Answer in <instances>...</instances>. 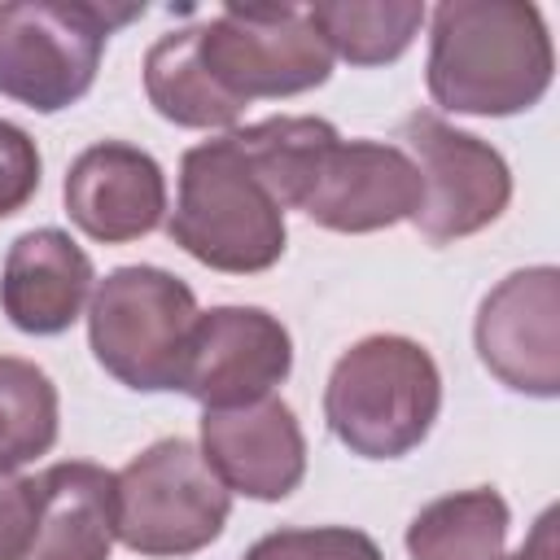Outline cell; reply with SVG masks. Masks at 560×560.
<instances>
[{
	"label": "cell",
	"mask_w": 560,
	"mask_h": 560,
	"mask_svg": "<svg viewBox=\"0 0 560 560\" xmlns=\"http://www.w3.org/2000/svg\"><path fill=\"white\" fill-rule=\"evenodd\" d=\"M114 551V472L88 459H61L35 477V529L22 560H109Z\"/></svg>",
	"instance_id": "obj_15"
},
{
	"label": "cell",
	"mask_w": 560,
	"mask_h": 560,
	"mask_svg": "<svg viewBox=\"0 0 560 560\" xmlns=\"http://www.w3.org/2000/svg\"><path fill=\"white\" fill-rule=\"evenodd\" d=\"M442 411V372L433 354L398 332L354 341L328 372L324 420L332 438L363 459H402Z\"/></svg>",
	"instance_id": "obj_3"
},
{
	"label": "cell",
	"mask_w": 560,
	"mask_h": 560,
	"mask_svg": "<svg viewBox=\"0 0 560 560\" xmlns=\"http://www.w3.org/2000/svg\"><path fill=\"white\" fill-rule=\"evenodd\" d=\"M398 149L416 162L424 197L411 214L416 232L433 245L472 236L490 228L512 201V171L494 144L472 131L451 127L446 118L416 109L398 127Z\"/></svg>",
	"instance_id": "obj_8"
},
{
	"label": "cell",
	"mask_w": 560,
	"mask_h": 560,
	"mask_svg": "<svg viewBox=\"0 0 560 560\" xmlns=\"http://www.w3.org/2000/svg\"><path fill=\"white\" fill-rule=\"evenodd\" d=\"M201 455L214 477L245 499L276 503L306 477V438L289 402L258 398L245 407L201 411Z\"/></svg>",
	"instance_id": "obj_12"
},
{
	"label": "cell",
	"mask_w": 560,
	"mask_h": 560,
	"mask_svg": "<svg viewBox=\"0 0 560 560\" xmlns=\"http://www.w3.org/2000/svg\"><path fill=\"white\" fill-rule=\"evenodd\" d=\"M556 52L538 4L442 0L429 22V96L451 114L508 118L551 88Z\"/></svg>",
	"instance_id": "obj_1"
},
{
	"label": "cell",
	"mask_w": 560,
	"mask_h": 560,
	"mask_svg": "<svg viewBox=\"0 0 560 560\" xmlns=\"http://www.w3.org/2000/svg\"><path fill=\"white\" fill-rule=\"evenodd\" d=\"M61 402L44 368L18 354H0V472H18L57 442Z\"/></svg>",
	"instance_id": "obj_19"
},
{
	"label": "cell",
	"mask_w": 560,
	"mask_h": 560,
	"mask_svg": "<svg viewBox=\"0 0 560 560\" xmlns=\"http://www.w3.org/2000/svg\"><path fill=\"white\" fill-rule=\"evenodd\" d=\"M197 57L236 105L298 96L332 74V48L302 4H223L197 22Z\"/></svg>",
	"instance_id": "obj_7"
},
{
	"label": "cell",
	"mask_w": 560,
	"mask_h": 560,
	"mask_svg": "<svg viewBox=\"0 0 560 560\" xmlns=\"http://www.w3.org/2000/svg\"><path fill=\"white\" fill-rule=\"evenodd\" d=\"M35 188H39V149L18 122L0 118V219L18 214L35 197Z\"/></svg>",
	"instance_id": "obj_21"
},
{
	"label": "cell",
	"mask_w": 560,
	"mask_h": 560,
	"mask_svg": "<svg viewBox=\"0 0 560 560\" xmlns=\"http://www.w3.org/2000/svg\"><path fill=\"white\" fill-rule=\"evenodd\" d=\"M472 341L490 376L529 398L560 394V271L551 262L503 276L477 306Z\"/></svg>",
	"instance_id": "obj_10"
},
{
	"label": "cell",
	"mask_w": 560,
	"mask_h": 560,
	"mask_svg": "<svg viewBox=\"0 0 560 560\" xmlns=\"http://www.w3.org/2000/svg\"><path fill=\"white\" fill-rule=\"evenodd\" d=\"M136 4L101 0H13L0 4V96L57 114L96 83L105 39L131 22Z\"/></svg>",
	"instance_id": "obj_4"
},
{
	"label": "cell",
	"mask_w": 560,
	"mask_h": 560,
	"mask_svg": "<svg viewBox=\"0 0 560 560\" xmlns=\"http://www.w3.org/2000/svg\"><path fill=\"white\" fill-rule=\"evenodd\" d=\"M197 315V298L179 276L149 262L114 267L88 298V346L118 385L162 394L179 385Z\"/></svg>",
	"instance_id": "obj_5"
},
{
	"label": "cell",
	"mask_w": 560,
	"mask_h": 560,
	"mask_svg": "<svg viewBox=\"0 0 560 560\" xmlns=\"http://www.w3.org/2000/svg\"><path fill=\"white\" fill-rule=\"evenodd\" d=\"M144 96L166 122L197 131L232 127L245 109L206 74L197 57V26H175L144 52Z\"/></svg>",
	"instance_id": "obj_16"
},
{
	"label": "cell",
	"mask_w": 560,
	"mask_h": 560,
	"mask_svg": "<svg viewBox=\"0 0 560 560\" xmlns=\"http://www.w3.org/2000/svg\"><path fill=\"white\" fill-rule=\"evenodd\" d=\"M171 241L210 271L254 276L284 254V206L236 131L201 140L179 158V197L166 219Z\"/></svg>",
	"instance_id": "obj_2"
},
{
	"label": "cell",
	"mask_w": 560,
	"mask_h": 560,
	"mask_svg": "<svg viewBox=\"0 0 560 560\" xmlns=\"http://www.w3.org/2000/svg\"><path fill=\"white\" fill-rule=\"evenodd\" d=\"M241 560H385V556L363 529L311 525V529H271Z\"/></svg>",
	"instance_id": "obj_20"
},
{
	"label": "cell",
	"mask_w": 560,
	"mask_h": 560,
	"mask_svg": "<svg viewBox=\"0 0 560 560\" xmlns=\"http://www.w3.org/2000/svg\"><path fill=\"white\" fill-rule=\"evenodd\" d=\"M35 529V477L0 472V560H22Z\"/></svg>",
	"instance_id": "obj_22"
},
{
	"label": "cell",
	"mask_w": 560,
	"mask_h": 560,
	"mask_svg": "<svg viewBox=\"0 0 560 560\" xmlns=\"http://www.w3.org/2000/svg\"><path fill=\"white\" fill-rule=\"evenodd\" d=\"M556 521H560V512L556 508H547L538 521H534V529H529V538L512 551V556H499V560H560V538H556Z\"/></svg>",
	"instance_id": "obj_23"
},
{
	"label": "cell",
	"mask_w": 560,
	"mask_h": 560,
	"mask_svg": "<svg viewBox=\"0 0 560 560\" xmlns=\"http://www.w3.org/2000/svg\"><path fill=\"white\" fill-rule=\"evenodd\" d=\"M92 289L96 271L83 245H74L61 228H31L4 254L0 311L18 332L57 337L83 315Z\"/></svg>",
	"instance_id": "obj_14"
},
{
	"label": "cell",
	"mask_w": 560,
	"mask_h": 560,
	"mask_svg": "<svg viewBox=\"0 0 560 560\" xmlns=\"http://www.w3.org/2000/svg\"><path fill=\"white\" fill-rule=\"evenodd\" d=\"M424 184L416 162L385 140H332L315 171L311 184L298 201V210L328 228V232H381L420 210Z\"/></svg>",
	"instance_id": "obj_11"
},
{
	"label": "cell",
	"mask_w": 560,
	"mask_h": 560,
	"mask_svg": "<svg viewBox=\"0 0 560 560\" xmlns=\"http://www.w3.org/2000/svg\"><path fill=\"white\" fill-rule=\"evenodd\" d=\"M228 512L232 490L188 438H158L114 472V538L136 556H192L223 534Z\"/></svg>",
	"instance_id": "obj_6"
},
{
	"label": "cell",
	"mask_w": 560,
	"mask_h": 560,
	"mask_svg": "<svg viewBox=\"0 0 560 560\" xmlns=\"http://www.w3.org/2000/svg\"><path fill=\"white\" fill-rule=\"evenodd\" d=\"M70 223L101 241L122 245L149 236L166 214V175L153 153L127 140H96L88 144L61 184Z\"/></svg>",
	"instance_id": "obj_13"
},
{
	"label": "cell",
	"mask_w": 560,
	"mask_h": 560,
	"mask_svg": "<svg viewBox=\"0 0 560 560\" xmlns=\"http://www.w3.org/2000/svg\"><path fill=\"white\" fill-rule=\"evenodd\" d=\"M508 503L499 490H455L424 503L407 525L411 560H499L508 538Z\"/></svg>",
	"instance_id": "obj_17"
},
{
	"label": "cell",
	"mask_w": 560,
	"mask_h": 560,
	"mask_svg": "<svg viewBox=\"0 0 560 560\" xmlns=\"http://www.w3.org/2000/svg\"><path fill=\"white\" fill-rule=\"evenodd\" d=\"M293 372V337L262 306H210L197 315L179 385L188 398L210 407H245L271 398L276 385Z\"/></svg>",
	"instance_id": "obj_9"
},
{
	"label": "cell",
	"mask_w": 560,
	"mask_h": 560,
	"mask_svg": "<svg viewBox=\"0 0 560 560\" xmlns=\"http://www.w3.org/2000/svg\"><path fill=\"white\" fill-rule=\"evenodd\" d=\"M306 13L332 57H346L350 66H385L402 57L424 22V4L416 0H319L306 4Z\"/></svg>",
	"instance_id": "obj_18"
}]
</instances>
